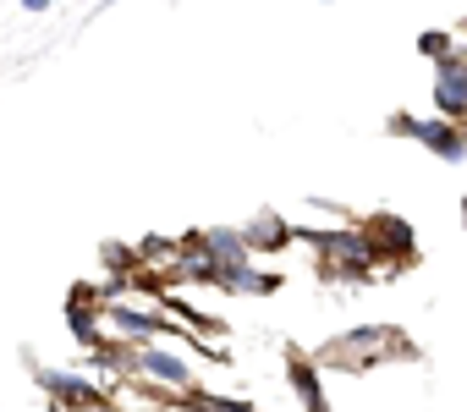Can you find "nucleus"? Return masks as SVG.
<instances>
[{"mask_svg":"<svg viewBox=\"0 0 467 412\" xmlns=\"http://www.w3.org/2000/svg\"><path fill=\"white\" fill-rule=\"evenodd\" d=\"M88 357H94V368H110V374H121V379L132 374V346H127V341H105V346H94Z\"/></svg>","mask_w":467,"mask_h":412,"instance_id":"obj_12","label":"nucleus"},{"mask_svg":"<svg viewBox=\"0 0 467 412\" xmlns=\"http://www.w3.org/2000/svg\"><path fill=\"white\" fill-rule=\"evenodd\" d=\"M451 50H456V39H451V34H440V28H423V34H418V56H429V61H445Z\"/></svg>","mask_w":467,"mask_h":412,"instance_id":"obj_13","label":"nucleus"},{"mask_svg":"<svg viewBox=\"0 0 467 412\" xmlns=\"http://www.w3.org/2000/svg\"><path fill=\"white\" fill-rule=\"evenodd\" d=\"M462 34H467V17H462Z\"/></svg>","mask_w":467,"mask_h":412,"instance_id":"obj_19","label":"nucleus"},{"mask_svg":"<svg viewBox=\"0 0 467 412\" xmlns=\"http://www.w3.org/2000/svg\"><path fill=\"white\" fill-rule=\"evenodd\" d=\"M434 116L467 127V56L462 50H451L445 61H434Z\"/></svg>","mask_w":467,"mask_h":412,"instance_id":"obj_5","label":"nucleus"},{"mask_svg":"<svg viewBox=\"0 0 467 412\" xmlns=\"http://www.w3.org/2000/svg\"><path fill=\"white\" fill-rule=\"evenodd\" d=\"M456 215H462V226H467V192H462V203H456Z\"/></svg>","mask_w":467,"mask_h":412,"instance_id":"obj_17","label":"nucleus"},{"mask_svg":"<svg viewBox=\"0 0 467 412\" xmlns=\"http://www.w3.org/2000/svg\"><path fill=\"white\" fill-rule=\"evenodd\" d=\"M358 232H363V242H368L374 270L401 275V270H412V264H418V237H412V226H407L401 215H368Z\"/></svg>","mask_w":467,"mask_h":412,"instance_id":"obj_2","label":"nucleus"},{"mask_svg":"<svg viewBox=\"0 0 467 412\" xmlns=\"http://www.w3.org/2000/svg\"><path fill=\"white\" fill-rule=\"evenodd\" d=\"M286 379H292V390L303 396L308 412H330V396H325V385H319V363L303 357L297 346H286Z\"/></svg>","mask_w":467,"mask_h":412,"instance_id":"obj_9","label":"nucleus"},{"mask_svg":"<svg viewBox=\"0 0 467 412\" xmlns=\"http://www.w3.org/2000/svg\"><path fill=\"white\" fill-rule=\"evenodd\" d=\"M23 12H39V17H45V12H50V0H23Z\"/></svg>","mask_w":467,"mask_h":412,"instance_id":"obj_16","label":"nucleus"},{"mask_svg":"<svg viewBox=\"0 0 467 412\" xmlns=\"http://www.w3.org/2000/svg\"><path fill=\"white\" fill-rule=\"evenodd\" d=\"M34 385H39L56 407H67V412H88V407L110 401L88 374H67V368H34Z\"/></svg>","mask_w":467,"mask_h":412,"instance_id":"obj_4","label":"nucleus"},{"mask_svg":"<svg viewBox=\"0 0 467 412\" xmlns=\"http://www.w3.org/2000/svg\"><path fill=\"white\" fill-rule=\"evenodd\" d=\"M319 357H325V363H341L347 374H368V368H379L385 357H418V346H412L401 330H390V324H358V330L336 335Z\"/></svg>","mask_w":467,"mask_h":412,"instance_id":"obj_1","label":"nucleus"},{"mask_svg":"<svg viewBox=\"0 0 467 412\" xmlns=\"http://www.w3.org/2000/svg\"><path fill=\"white\" fill-rule=\"evenodd\" d=\"M105 264L132 275V270H138V253H132V248H121V242H105Z\"/></svg>","mask_w":467,"mask_h":412,"instance_id":"obj_14","label":"nucleus"},{"mask_svg":"<svg viewBox=\"0 0 467 412\" xmlns=\"http://www.w3.org/2000/svg\"><path fill=\"white\" fill-rule=\"evenodd\" d=\"M182 242H187V248H198V253H209L220 270H231V264H248V259H254L237 226H203V232H187Z\"/></svg>","mask_w":467,"mask_h":412,"instance_id":"obj_7","label":"nucleus"},{"mask_svg":"<svg viewBox=\"0 0 467 412\" xmlns=\"http://www.w3.org/2000/svg\"><path fill=\"white\" fill-rule=\"evenodd\" d=\"M237 232H243L248 253H281V248H292V221H286V215H275V210L254 215V221H248V226H237Z\"/></svg>","mask_w":467,"mask_h":412,"instance_id":"obj_8","label":"nucleus"},{"mask_svg":"<svg viewBox=\"0 0 467 412\" xmlns=\"http://www.w3.org/2000/svg\"><path fill=\"white\" fill-rule=\"evenodd\" d=\"M176 412H259L243 396H209V390H187V396H165Z\"/></svg>","mask_w":467,"mask_h":412,"instance_id":"obj_11","label":"nucleus"},{"mask_svg":"<svg viewBox=\"0 0 467 412\" xmlns=\"http://www.w3.org/2000/svg\"><path fill=\"white\" fill-rule=\"evenodd\" d=\"M99 324H105V319H99V308H94V303H67V330H72V341H78L83 352H94V346H105V341H110Z\"/></svg>","mask_w":467,"mask_h":412,"instance_id":"obj_10","label":"nucleus"},{"mask_svg":"<svg viewBox=\"0 0 467 412\" xmlns=\"http://www.w3.org/2000/svg\"><path fill=\"white\" fill-rule=\"evenodd\" d=\"M132 374H143L160 396H187V390H198L192 363H187L182 352H171L165 341H143V346H132Z\"/></svg>","mask_w":467,"mask_h":412,"instance_id":"obj_3","label":"nucleus"},{"mask_svg":"<svg viewBox=\"0 0 467 412\" xmlns=\"http://www.w3.org/2000/svg\"><path fill=\"white\" fill-rule=\"evenodd\" d=\"M418 149H429L434 160H445V165H462L467 160V127L462 121H440V116H412V132H407Z\"/></svg>","mask_w":467,"mask_h":412,"instance_id":"obj_6","label":"nucleus"},{"mask_svg":"<svg viewBox=\"0 0 467 412\" xmlns=\"http://www.w3.org/2000/svg\"><path fill=\"white\" fill-rule=\"evenodd\" d=\"M390 132H396V138H407V132H412V116H407V110H401V116H390Z\"/></svg>","mask_w":467,"mask_h":412,"instance_id":"obj_15","label":"nucleus"},{"mask_svg":"<svg viewBox=\"0 0 467 412\" xmlns=\"http://www.w3.org/2000/svg\"><path fill=\"white\" fill-rule=\"evenodd\" d=\"M50 412H67V407H56V401H50Z\"/></svg>","mask_w":467,"mask_h":412,"instance_id":"obj_18","label":"nucleus"}]
</instances>
